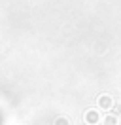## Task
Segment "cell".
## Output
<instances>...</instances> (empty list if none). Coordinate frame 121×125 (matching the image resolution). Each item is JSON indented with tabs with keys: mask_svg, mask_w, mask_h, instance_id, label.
<instances>
[{
	"mask_svg": "<svg viewBox=\"0 0 121 125\" xmlns=\"http://www.w3.org/2000/svg\"><path fill=\"white\" fill-rule=\"evenodd\" d=\"M0 125H4V116H2V112H0Z\"/></svg>",
	"mask_w": 121,
	"mask_h": 125,
	"instance_id": "6da1fadb",
	"label": "cell"
}]
</instances>
